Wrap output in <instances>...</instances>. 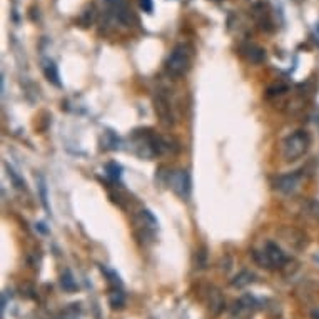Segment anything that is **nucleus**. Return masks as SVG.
I'll use <instances>...</instances> for the list:
<instances>
[{
  "mask_svg": "<svg viewBox=\"0 0 319 319\" xmlns=\"http://www.w3.org/2000/svg\"><path fill=\"white\" fill-rule=\"evenodd\" d=\"M192 55H194L192 47L189 44L175 45L167 57V62H165L167 74L172 75V77H182V75H185L190 69V64H192Z\"/></svg>",
  "mask_w": 319,
  "mask_h": 319,
  "instance_id": "nucleus-1",
  "label": "nucleus"
},
{
  "mask_svg": "<svg viewBox=\"0 0 319 319\" xmlns=\"http://www.w3.org/2000/svg\"><path fill=\"white\" fill-rule=\"evenodd\" d=\"M311 139L306 131H294L283 141V157L288 162L298 160L303 157L309 149Z\"/></svg>",
  "mask_w": 319,
  "mask_h": 319,
  "instance_id": "nucleus-2",
  "label": "nucleus"
},
{
  "mask_svg": "<svg viewBox=\"0 0 319 319\" xmlns=\"http://www.w3.org/2000/svg\"><path fill=\"white\" fill-rule=\"evenodd\" d=\"M254 258L263 268H268V269L283 268L286 264V261H288L283 249H281L276 242H271V241L266 242L264 249L261 252H254Z\"/></svg>",
  "mask_w": 319,
  "mask_h": 319,
  "instance_id": "nucleus-3",
  "label": "nucleus"
},
{
  "mask_svg": "<svg viewBox=\"0 0 319 319\" xmlns=\"http://www.w3.org/2000/svg\"><path fill=\"white\" fill-rule=\"evenodd\" d=\"M169 185L180 197H189L190 194V177L187 170H174L169 174Z\"/></svg>",
  "mask_w": 319,
  "mask_h": 319,
  "instance_id": "nucleus-4",
  "label": "nucleus"
},
{
  "mask_svg": "<svg viewBox=\"0 0 319 319\" xmlns=\"http://www.w3.org/2000/svg\"><path fill=\"white\" fill-rule=\"evenodd\" d=\"M154 111H156L157 117H159V121H160V124H162L164 127H170L174 124L172 109H170L169 101L164 97L162 94L156 95V99H154Z\"/></svg>",
  "mask_w": 319,
  "mask_h": 319,
  "instance_id": "nucleus-5",
  "label": "nucleus"
},
{
  "mask_svg": "<svg viewBox=\"0 0 319 319\" xmlns=\"http://www.w3.org/2000/svg\"><path fill=\"white\" fill-rule=\"evenodd\" d=\"M299 182H301V175L298 172H291V174L279 175V177L274 180V187L283 194H291L298 189Z\"/></svg>",
  "mask_w": 319,
  "mask_h": 319,
  "instance_id": "nucleus-6",
  "label": "nucleus"
},
{
  "mask_svg": "<svg viewBox=\"0 0 319 319\" xmlns=\"http://www.w3.org/2000/svg\"><path fill=\"white\" fill-rule=\"evenodd\" d=\"M104 2L111 7L112 17L116 18V20L124 23V25H127V23L131 22V12L126 0H104Z\"/></svg>",
  "mask_w": 319,
  "mask_h": 319,
  "instance_id": "nucleus-7",
  "label": "nucleus"
},
{
  "mask_svg": "<svg viewBox=\"0 0 319 319\" xmlns=\"http://www.w3.org/2000/svg\"><path fill=\"white\" fill-rule=\"evenodd\" d=\"M241 52H242V55L251 62V64H261V62H264V59H266V50L263 49V47H259L256 44L242 45Z\"/></svg>",
  "mask_w": 319,
  "mask_h": 319,
  "instance_id": "nucleus-8",
  "label": "nucleus"
},
{
  "mask_svg": "<svg viewBox=\"0 0 319 319\" xmlns=\"http://www.w3.org/2000/svg\"><path fill=\"white\" fill-rule=\"evenodd\" d=\"M254 18L258 20L259 27L263 28V30H273V20H271L269 10L264 3H258V5H254Z\"/></svg>",
  "mask_w": 319,
  "mask_h": 319,
  "instance_id": "nucleus-9",
  "label": "nucleus"
},
{
  "mask_svg": "<svg viewBox=\"0 0 319 319\" xmlns=\"http://www.w3.org/2000/svg\"><path fill=\"white\" fill-rule=\"evenodd\" d=\"M44 72H45V77L49 79L52 84L57 85V87H60L59 70H57V65L54 64V62H52V60H44Z\"/></svg>",
  "mask_w": 319,
  "mask_h": 319,
  "instance_id": "nucleus-10",
  "label": "nucleus"
},
{
  "mask_svg": "<svg viewBox=\"0 0 319 319\" xmlns=\"http://www.w3.org/2000/svg\"><path fill=\"white\" fill-rule=\"evenodd\" d=\"M209 309L214 313V314H219L222 311V308H224V299L221 298V294H219V291H216V289H212V293L209 294Z\"/></svg>",
  "mask_w": 319,
  "mask_h": 319,
  "instance_id": "nucleus-11",
  "label": "nucleus"
},
{
  "mask_svg": "<svg viewBox=\"0 0 319 319\" xmlns=\"http://www.w3.org/2000/svg\"><path fill=\"white\" fill-rule=\"evenodd\" d=\"M252 278H254V276H252L251 273H247V271H242V273H239L236 276L234 279H232V286H234V288H244V286H247L252 281Z\"/></svg>",
  "mask_w": 319,
  "mask_h": 319,
  "instance_id": "nucleus-12",
  "label": "nucleus"
},
{
  "mask_svg": "<svg viewBox=\"0 0 319 319\" xmlns=\"http://www.w3.org/2000/svg\"><path fill=\"white\" fill-rule=\"evenodd\" d=\"M39 192H40V202L42 206H44V209L47 212L50 214V207H49V201H47V184H45V179L42 177V175H39Z\"/></svg>",
  "mask_w": 319,
  "mask_h": 319,
  "instance_id": "nucleus-13",
  "label": "nucleus"
},
{
  "mask_svg": "<svg viewBox=\"0 0 319 319\" xmlns=\"http://www.w3.org/2000/svg\"><path fill=\"white\" fill-rule=\"evenodd\" d=\"M5 169H7V174H8V177H10L12 182H13V185H15L17 189H25V182H23V179L20 177V175H18L8 164H5Z\"/></svg>",
  "mask_w": 319,
  "mask_h": 319,
  "instance_id": "nucleus-14",
  "label": "nucleus"
},
{
  "mask_svg": "<svg viewBox=\"0 0 319 319\" xmlns=\"http://www.w3.org/2000/svg\"><path fill=\"white\" fill-rule=\"evenodd\" d=\"M60 283H62V288L67 289V291H75V288H77L74 283V279H72V274H70L69 271H65V273L62 274Z\"/></svg>",
  "mask_w": 319,
  "mask_h": 319,
  "instance_id": "nucleus-15",
  "label": "nucleus"
},
{
  "mask_svg": "<svg viewBox=\"0 0 319 319\" xmlns=\"http://www.w3.org/2000/svg\"><path fill=\"white\" fill-rule=\"evenodd\" d=\"M109 299H111L112 308H122L124 306V294L121 291H114Z\"/></svg>",
  "mask_w": 319,
  "mask_h": 319,
  "instance_id": "nucleus-16",
  "label": "nucleus"
},
{
  "mask_svg": "<svg viewBox=\"0 0 319 319\" xmlns=\"http://www.w3.org/2000/svg\"><path fill=\"white\" fill-rule=\"evenodd\" d=\"M284 92H288V85H284V84H274L268 89L269 95H279V94H284Z\"/></svg>",
  "mask_w": 319,
  "mask_h": 319,
  "instance_id": "nucleus-17",
  "label": "nucleus"
},
{
  "mask_svg": "<svg viewBox=\"0 0 319 319\" xmlns=\"http://www.w3.org/2000/svg\"><path fill=\"white\" fill-rule=\"evenodd\" d=\"M107 172H109V175H111L114 180L121 177V167H119L117 164H114V162L107 164Z\"/></svg>",
  "mask_w": 319,
  "mask_h": 319,
  "instance_id": "nucleus-18",
  "label": "nucleus"
},
{
  "mask_svg": "<svg viewBox=\"0 0 319 319\" xmlns=\"http://www.w3.org/2000/svg\"><path fill=\"white\" fill-rule=\"evenodd\" d=\"M141 3V8L147 13H151L152 10H154V0H139Z\"/></svg>",
  "mask_w": 319,
  "mask_h": 319,
  "instance_id": "nucleus-19",
  "label": "nucleus"
},
{
  "mask_svg": "<svg viewBox=\"0 0 319 319\" xmlns=\"http://www.w3.org/2000/svg\"><path fill=\"white\" fill-rule=\"evenodd\" d=\"M82 17L85 18V22H84V27H89L90 23H92V18H94V7L87 8V10L84 12V15H82Z\"/></svg>",
  "mask_w": 319,
  "mask_h": 319,
  "instance_id": "nucleus-20",
  "label": "nucleus"
},
{
  "mask_svg": "<svg viewBox=\"0 0 319 319\" xmlns=\"http://www.w3.org/2000/svg\"><path fill=\"white\" fill-rule=\"evenodd\" d=\"M309 212L319 219V202H309Z\"/></svg>",
  "mask_w": 319,
  "mask_h": 319,
  "instance_id": "nucleus-21",
  "label": "nucleus"
},
{
  "mask_svg": "<svg viewBox=\"0 0 319 319\" xmlns=\"http://www.w3.org/2000/svg\"><path fill=\"white\" fill-rule=\"evenodd\" d=\"M311 319H319V309H313V311H311Z\"/></svg>",
  "mask_w": 319,
  "mask_h": 319,
  "instance_id": "nucleus-22",
  "label": "nucleus"
},
{
  "mask_svg": "<svg viewBox=\"0 0 319 319\" xmlns=\"http://www.w3.org/2000/svg\"><path fill=\"white\" fill-rule=\"evenodd\" d=\"M216 2H219V0H216Z\"/></svg>",
  "mask_w": 319,
  "mask_h": 319,
  "instance_id": "nucleus-23",
  "label": "nucleus"
}]
</instances>
